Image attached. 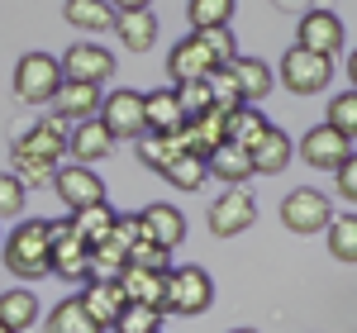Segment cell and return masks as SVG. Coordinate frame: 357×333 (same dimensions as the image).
Segmentation results:
<instances>
[{
    "label": "cell",
    "instance_id": "7402d4cb",
    "mask_svg": "<svg viewBox=\"0 0 357 333\" xmlns=\"http://www.w3.org/2000/svg\"><path fill=\"white\" fill-rule=\"evenodd\" d=\"M181 139H186V153L205 162V157H210V153L224 143V110L191 114V119H186V129H181Z\"/></svg>",
    "mask_w": 357,
    "mask_h": 333
},
{
    "label": "cell",
    "instance_id": "9a60e30c",
    "mask_svg": "<svg viewBox=\"0 0 357 333\" xmlns=\"http://www.w3.org/2000/svg\"><path fill=\"white\" fill-rule=\"evenodd\" d=\"M186 110L176 91H143V134H181Z\"/></svg>",
    "mask_w": 357,
    "mask_h": 333
},
{
    "label": "cell",
    "instance_id": "60d3db41",
    "mask_svg": "<svg viewBox=\"0 0 357 333\" xmlns=\"http://www.w3.org/2000/svg\"><path fill=\"white\" fill-rule=\"evenodd\" d=\"M129 267H148V272H172V252L158 248L153 238H138L129 248Z\"/></svg>",
    "mask_w": 357,
    "mask_h": 333
},
{
    "label": "cell",
    "instance_id": "4316f807",
    "mask_svg": "<svg viewBox=\"0 0 357 333\" xmlns=\"http://www.w3.org/2000/svg\"><path fill=\"white\" fill-rule=\"evenodd\" d=\"M38 314H43V309H38V295H33L29 286H15V291L0 295V324L10 333H24L29 324H38Z\"/></svg>",
    "mask_w": 357,
    "mask_h": 333
},
{
    "label": "cell",
    "instance_id": "ac0fdd59",
    "mask_svg": "<svg viewBox=\"0 0 357 333\" xmlns=\"http://www.w3.org/2000/svg\"><path fill=\"white\" fill-rule=\"evenodd\" d=\"M138 224H143V238H153V243L167 248V252L186 238V215H181L176 205H162V200H158V205H148V210L138 215Z\"/></svg>",
    "mask_w": 357,
    "mask_h": 333
},
{
    "label": "cell",
    "instance_id": "bcb514c9",
    "mask_svg": "<svg viewBox=\"0 0 357 333\" xmlns=\"http://www.w3.org/2000/svg\"><path fill=\"white\" fill-rule=\"evenodd\" d=\"M348 77H353V91H357V48H353V57H348Z\"/></svg>",
    "mask_w": 357,
    "mask_h": 333
},
{
    "label": "cell",
    "instance_id": "d6a6232c",
    "mask_svg": "<svg viewBox=\"0 0 357 333\" xmlns=\"http://www.w3.org/2000/svg\"><path fill=\"white\" fill-rule=\"evenodd\" d=\"M162 181H167V186H176V191H200V186L210 181V166L200 162V157H191V153H181V157L162 171Z\"/></svg>",
    "mask_w": 357,
    "mask_h": 333
},
{
    "label": "cell",
    "instance_id": "277c9868",
    "mask_svg": "<svg viewBox=\"0 0 357 333\" xmlns=\"http://www.w3.org/2000/svg\"><path fill=\"white\" fill-rule=\"evenodd\" d=\"M276 77H281V86H286L291 95H319V91H329V82H333V62L305 53V48H286Z\"/></svg>",
    "mask_w": 357,
    "mask_h": 333
},
{
    "label": "cell",
    "instance_id": "8992f818",
    "mask_svg": "<svg viewBox=\"0 0 357 333\" xmlns=\"http://www.w3.org/2000/svg\"><path fill=\"white\" fill-rule=\"evenodd\" d=\"M114 53L105 43H72L62 53V82H82V86H105L114 77Z\"/></svg>",
    "mask_w": 357,
    "mask_h": 333
},
{
    "label": "cell",
    "instance_id": "f1b7e54d",
    "mask_svg": "<svg viewBox=\"0 0 357 333\" xmlns=\"http://www.w3.org/2000/svg\"><path fill=\"white\" fill-rule=\"evenodd\" d=\"M205 166H210V176H220L229 186H243L248 176H252V153L234 148V143H220V148L205 157Z\"/></svg>",
    "mask_w": 357,
    "mask_h": 333
},
{
    "label": "cell",
    "instance_id": "9c48e42d",
    "mask_svg": "<svg viewBox=\"0 0 357 333\" xmlns=\"http://www.w3.org/2000/svg\"><path fill=\"white\" fill-rule=\"evenodd\" d=\"M100 124L110 129V139H143V91H110L105 100H100Z\"/></svg>",
    "mask_w": 357,
    "mask_h": 333
},
{
    "label": "cell",
    "instance_id": "681fc988",
    "mask_svg": "<svg viewBox=\"0 0 357 333\" xmlns=\"http://www.w3.org/2000/svg\"><path fill=\"white\" fill-rule=\"evenodd\" d=\"M0 243H5V233H0Z\"/></svg>",
    "mask_w": 357,
    "mask_h": 333
},
{
    "label": "cell",
    "instance_id": "7dc6e473",
    "mask_svg": "<svg viewBox=\"0 0 357 333\" xmlns=\"http://www.w3.org/2000/svg\"><path fill=\"white\" fill-rule=\"evenodd\" d=\"M229 333H257V329H229Z\"/></svg>",
    "mask_w": 357,
    "mask_h": 333
},
{
    "label": "cell",
    "instance_id": "d4e9b609",
    "mask_svg": "<svg viewBox=\"0 0 357 333\" xmlns=\"http://www.w3.org/2000/svg\"><path fill=\"white\" fill-rule=\"evenodd\" d=\"M114 33H119V43L129 48V53H153V43H158V20H153V10H134V15H119L114 20Z\"/></svg>",
    "mask_w": 357,
    "mask_h": 333
},
{
    "label": "cell",
    "instance_id": "83f0119b",
    "mask_svg": "<svg viewBox=\"0 0 357 333\" xmlns=\"http://www.w3.org/2000/svg\"><path fill=\"white\" fill-rule=\"evenodd\" d=\"M181 153H186V139H181V134H143V139H138V162L148 166V171H158V176H162Z\"/></svg>",
    "mask_w": 357,
    "mask_h": 333
},
{
    "label": "cell",
    "instance_id": "5bb4252c",
    "mask_svg": "<svg viewBox=\"0 0 357 333\" xmlns=\"http://www.w3.org/2000/svg\"><path fill=\"white\" fill-rule=\"evenodd\" d=\"M215 67H220V62L210 57V48H205V43H200L195 33H191V38H181V43H176V48L167 53V77H172L176 86H186V82H205V77H210Z\"/></svg>",
    "mask_w": 357,
    "mask_h": 333
},
{
    "label": "cell",
    "instance_id": "ffe728a7",
    "mask_svg": "<svg viewBox=\"0 0 357 333\" xmlns=\"http://www.w3.org/2000/svg\"><path fill=\"white\" fill-rule=\"evenodd\" d=\"M119 291L129 305H148V309H162L167 300V272H148V267H124L119 272Z\"/></svg>",
    "mask_w": 357,
    "mask_h": 333
},
{
    "label": "cell",
    "instance_id": "b9f144b4",
    "mask_svg": "<svg viewBox=\"0 0 357 333\" xmlns=\"http://www.w3.org/2000/svg\"><path fill=\"white\" fill-rule=\"evenodd\" d=\"M24 186L15 181V171H0V219H20L24 215Z\"/></svg>",
    "mask_w": 357,
    "mask_h": 333
},
{
    "label": "cell",
    "instance_id": "f546056e",
    "mask_svg": "<svg viewBox=\"0 0 357 333\" xmlns=\"http://www.w3.org/2000/svg\"><path fill=\"white\" fill-rule=\"evenodd\" d=\"M114 219H119V215H114L110 205H91L82 215H72V229H77V238H82L86 248H100L114 233Z\"/></svg>",
    "mask_w": 357,
    "mask_h": 333
},
{
    "label": "cell",
    "instance_id": "4dcf8cb0",
    "mask_svg": "<svg viewBox=\"0 0 357 333\" xmlns=\"http://www.w3.org/2000/svg\"><path fill=\"white\" fill-rule=\"evenodd\" d=\"M43 329L48 333H105L100 324H91V314L82 309V300L72 295V300H57L48 309V319H43Z\"/></svg>",
    "mask_w": 357,
    "mask_h": 333
},
{
    "label": "cell",
    "instance_id": "7c38bea8",
    "mask_svg": "<svg viewBox=\"0 0 357 333\" xmlns=\"http://www.w3.org/2000/svg\"><path fill=\"white\" fill-rule=\"evenodd\" d=\"M301 162L314 166V171H338V166L348 162V153H353V143L343 139L338 129H329V124H314L310 134L301 139Z\"/></svg>",
    "mask_w": 357,
    "mask_h": 333
},
{
    "label": "cell",
    "instance_id": "cb8c5ba5",
    "mask_svg": "<svg viewBox=\"0 0 357 333\" xmlns=\"http://www.w3.org/2000/svg\"><path fill=\"white\" fill-rule=\"evenodd\" d=\"M291 134H281V129H267V139L252 148V176H276V171H286L291 166Z\"/></svg>",
    "mask_w": 357,
    "mask_h": 333
},
{
    "label": "cell",
    "instance_id": "484cf974",
    "mask_svg": "<svg viewBox=\"0 0 357 333\" xmlns=\"http://www.w3.org/2000/svg\"><path fill=\"white\" fill-rule=\"evenodd\" d=\"M62 20L72 29H82V33H105V29H114V15L110 0H67L62 5Z\"/></svg>",
    "mask_w": 357,
    "mask_h": 333
},
{
    "label": "cell",
    "instance_id": "ba28073f",
    "mask_svg": "<svg viewBox=\"0 0 357 333\" xmlns=\"http://www.w3.org/2000/svg\"><path fill=\"white\" fill-rule=\"evenodd\" d=\"M343 43H348V29H343V20L333 15V10H310L301 20V33H296V48H305V53L314 57H338L343 53Z\"/></svg>",
    "mask_w": 357,
    "mask_h": 333
},
{
    "label": "cell",
    "instance_id": "44dd1931",
    "mask_svg": "<svg viewBox=\"0 0 357 333\" xmlns=\"http://www.w3.org/2000/svg\"><path fill=\"white\" fill-rule=\"evenodd\" d=\"M267 129H272V119L257 110V105H238L234 114H224V143H234L243 153H252L257 143L267 139Z\"/></svg>",
    "mask_w": 357,
    "mask_h": 333
},
{
    "label": "cell",
    "instance_id": "ee69618b",
    "mask_svg": "<svg viewBox=\"0 0 357 333\" xmlns=\"http://www.w3.org/2000/svg\"><path fill=\"white\" fill-rule=\"evenodd\" d=\"M333 186H338V195L348 205H357V153H348V162L333 171Z\"/></svg>",
    "mask_w": 357,
    "mask_h": 333
},
{
    "label": "cell",
    "instance_id": "e575fe53",
    "mask_svg": "<svg viewBox=\"0 0 357 333\" xmlns=\"http://www.w3.org/2000/svg\"><path fill=\"white\" fill-rule=\"evenodd\" d=\"M205 86H210V105H215V110L234 114L238 105H243V91H238V82H234L229 67H215V72L205 77Z\"/></svg>",
    "mask_w": 357,
    "mask_h": 333
},
{
    "label": "cell",
    "instance_id": "5b68a950",
    "mask_svg": "<svg viewBox=\"0 0 357 333\" xmlns=\"http://www.w3.org/2000/svg\"><path fill=\"white\" fill-rule=\"evenodd\" d=\"M281 224L291 229V233H301V238H310V233H324L333 224V205L324 191H314V186H296V191L281 200Z\"/></svg>",
    "mask_w": 357,
    "mask_h": 333
},
{
    "label": "cell",
    "instance_id": "7bdbcfd3",
    "mask_svg": "<svg viewBox=\"0 0 357 333\" xmlns=\"http://www.w3.org/2000/svg\"><path fill=\"white\" fill-rule=\"evenodd\" d=\"M176 100H181L186 119H191V114L215 110V105H210V86H205V82H186V86H176Z\"/></svg>",
    "mask_w": 357,
    "mask_h": 333
},
{
    "label": "cell",
    "instance_id": "e0dca14e",
    "mask_svg": "<svg viewBox=\"0 0 357 333\" xmlns=\"http://www.w3.org/2000/svg\"><path fill=\"white\" fill-rule=\"evenodd\" d=\"M53 114L67 124H86L100 114V86H82V82H62L53 95Z\"/></svg>",
    "mask_w": 357,
    "mask_h": 333
},
{
    "label": "cell",
    "instance_id": "836d02e7",
    "mask_svg": "<svg viewBox=\"0 0 357 333\" xmlns=\"http://www.w3.org/2000/svg\"><path fill=\"white\" fill-rule=\"evenodd\" d=\"M10 162H15V181L24 186V191H38V186H53L57 166L53 162H38V157H29L20 148H10Z\"/></svg>",
    "mask_w": 357,
    "mask_h": 333
},
{
    "label": "cell",
    "instance_id": "4fadbf2b",
    "mask_svg": "<svg viewBox=\"0 0 357 333\" xmlns=\"http://www.w3.org/2000/svg\"><path fill=\"white\" fill-rule=\"evenodd\" d=\"M67 139H72V129H67V119H57V114H43L33 129H29L24 139H15L10 148H20L29 157H38V162H62V153H67Z\"/></svg>",
    "mask_w": 357,
    "mask_h": 333
},
{
    "label": "cell",
    "instance_id": "603a6c76",
    "mask_svg": "<svg viewBox=\"0 0 357 333\" xmlns=\"http://www.w3.org/2000/svg\"><path fill=\"white\" fill-rule=\"evenodd\" d=\"M229 72H234V82H238V91H243V105H257L262 95H272V86H276V72L262 62V57H234Z\"/></svg>",
    "mask_w": 357,
    "mask_h": 333
},
{
    "label": "cell",
    "instance_id": "2e32d148",
    "mask_svg": "<svg viewBox=\"0 0 357 333\" xmlns=\"http://www.w3.org/2000/svg\"><path fill=\"white\" fill-rule=\"evenodd\" d=\"M77 300H82V309L91 314V324H100V329H114L119 309L129 305L124 291H119V281H86Z\"/></svg>",
    "mask_w": 357,
    "mask_h": 333
},
{
    "label": "cell",
    "instance_id": "7a4b0ae2",
    "mask_svg": "<svg viewBox=\"0 0 357 333\" xmlns=\"http://www.w3.org/2000/svg\"><path fill=\"white\" fill-rule=\"evenodd\" d=\"M215 305V277L205 272V267H172L167 272V300H162V314H205V309Z\"/></svg>",
    "mask_w": 357,
    "mask_h": 333
},
{
    "label": "cell",
    "instance_id": "8d00e7d4",
    "mask_svg": "<svg viewBox=\"0 0 357 333\" xmlns=\"http://www.w3.org/2000/svg\"><path fill=\"white\" fill-rule=\"evenodd\" d=\"M329 252L338 257V262H357V215H333Z\"/></svg>",
    "mask_w": 357,
    "mask_h": 333
},
{
    "label": "cell",
    "instance_id": "f35d334b",
    "mask_svg": "<svg viewBox=\"0 0 357 333\" xmlns=\"http://www.w3.org/2000/svg\"><path fill=\"white\" fill-rule=\"evenodd\" d=\"M324 124H329V129H338L348 143L357 139V91L333 95V100H329V119H324Z\"/></svg>",
    "mask_w": 357,
    "mask_h": 333
},
{
    "label": "cell",
    "instance_id": "c3c4849f",
    "mask_svg": "<svg viewBox=\"0 0 357 333\" xmlns=\"http://www.w3.org/2000/svg\"><path fill=\"white\" fill-rule=\"evenodd\" d=\"M0 333H10V329H5V324H0Z\"/></svg>",
    "mask_w": 357,
    "mask_h": 333
},
{
    "label": "cell",
    "instance_id": "d6986e66",
    "mask_svg": "<svg viewBox=\"0 0 357 333\" xmlns=\"http://www.w3.org/2000/svg\"><path fill=\"white\" fill-rule=\"evenodd\" d=\"M67 153L77 157V166H91V162H105V157H110V153H114V139H110V129L100 124V114L72 129V139H67Z\"/></svg>",
    "mask_w": 357,
    "mask_h": 333
},
{
    "label": "cell",
    "instance_id": "30bf717a",
    "mask_svg": "<svg viewBox=\"0 0 357 333\" xmlns=\"http://www.w3.org/2000/svg\"><path fill=\"white\" fill-rule=\"evenodd\" d=\"M53 191L62 195V205L72 210V215H82L91 205H105V181H100V171H91V166H62L53 176Z\"/></svg>",
    "mask_w": 357,
    "mask_h": 333
},
{
    "label": "cell",
    "instance_id": "3957f363",
    "mask_svg": "<svg viewBox=\"0 0 357 333\" xmlns=\"http://www.w3.org/2000/svg\"><path fill=\"white\" fill-rule=\"evenodd\" d=\"M62 86V62L53 53H24L15 62V95L24 105H53Z\"/></svg>",
    "mask_w": 357,
    "mask_h": 333
},
{
    "label": "cell",
    "instance_id": "6da1fadb",
    "mask_svg": "<svg viewBox=\"0 0 357 333\" xmlns=\"http://www.w3.org/2000/svg\"><path fill=\"white\" fill-rule=\"evenodd\" d=\"M0 257H5L10 277L24 281V286L53 277V219H20L5 233Z\"/></svg>",
    "mask_w": 357,
    "mask_h": 333
},
{
    "label": "cell",
    "instance_id": "ab89813d",
    "mask_svg": "<svg viewBox=\"0 0 357 333\" xmlns=\"http://www.w3.org/2000/svg\"><path fill=\"white\" fill-rule=\"evenodd\" d=\"M195 38L210 48V57H215L220 67H229V62L238 57V43H234V29H229V24H224V29H200Z\"/></svg>",
    "mask_w": 357,
    "mask_h": 333
},
{
    "label": "cell",
    "instance_id": "1f68e13d",
    "mask_svg": "<svg viewBox=\"0 0 357 333\" xmlns=\"http://www.w3.org/2000/svg\"><path fill=\"white\" fill-rule=\"evenodd\" d=\"M129 267V248L119 238H105L100 248H91V281H119V272Z\"/></svg>",
    "mask_w": 357,
    "mask_h": 333
},
{
    "label": "cell",
    "instance_id": "d590c367",
    "mask_svg": "<svg viewBox=\"0 0 357 333\" xmlns=\"http://www.w3.org/2000/svg\"><path fill=\"white\" fill-rule=\"evenodd\" d=\"M186 20H191L195 33L200 29H224L234 20V0H191L186 5Z\"/></svg>",
    "mask_w": 357,
    "mask_h": 333
},
{
    "label": "cell",
    "instance_id": "8fae6325",
    "mask_svg": "<svg viewBox=\"0 0 357 333\" xmlns=\"http://www.w3.org/2000/svg\"><path fill=\"white\" fill-rule=\"evenodd\" d=\"M53 272L62 281H91V248L77 238L72 219H53Z\"/></svg>",
    "mask_w": 357,
    "mask_h": 333
},
{
    "label": "cell",
    "instance_id": "f6af8a7d",
    "mask_svg": "<svg viewBox=\"0 0 357 333\" xmlns=\"http://www.w3.org/2000/svg\"><path fill=\"white\" fill-rule=\"evenodd\" d=\"M114 15H134V10H153V0H110Z\"/></svg>",
    "mask_w": 357,
    "mask_h": 333
},
{
    "label": "cell",
    "instance_id": "74e56055",
    "mask_svg": "<svg viewBox=\"0 0 357 333\" xmlns=\"http://www.w3.org/2000/svg\"><path fill=\"white\" fill-rule=\"evenodd\" d=\"M114 333H162V309L148 305H124L114 319Z\"/></svg>",
    "mask_w": 357,
    "mask_h": 333
},
{
    "label": "cell",
    "instance_id": "52a82bcc",
    "mask_svg": "<svg viewBox=\"0 0 357 333\" xmlns=\"http://www.w3.org/2000/svg\"><path fill=\"white\" fill-rule=\"evenodd\" d=\"M252 224H257V200H252V191H243V186H229V191L210 205V233H215V238H238Z\"/></svg>",
    "mask_w": 357,
    "mask_h": 333
}]
</instances>
